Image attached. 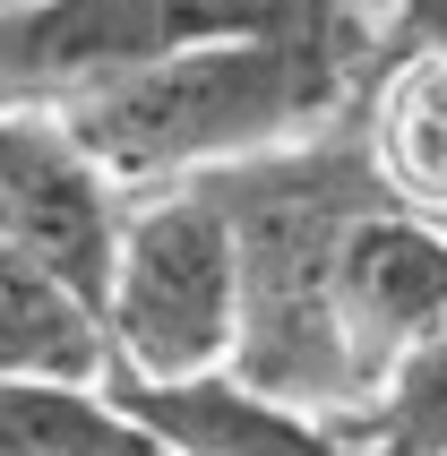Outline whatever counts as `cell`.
I'll return each mask as SVG.
<instances>
[{
	"label": "cell",
	"mask_w": 447,
	"mask_h": 456,
	"mask_svg": "<svg viewBox=\"0 0 447 456\" xmlns=\"http://www.w3.org/2000/svg\"><path fill=\"white\" fill-rule=\"evenodd\" d=\"M353 95L345 26L319 9L232 26L207 44H181L121 86L69 103L61 121L121 190H173V181H215L232 164L284 155L319 138Z\"/></svg>",
	"instance_id": "obj_1"
},
{
	"label": "cell",
	"mask_w": 447,
	"mask_h": 456,
	"mask_svg": "<svg viewBox=\"0 0 447 456\" xmlns=\"http://www.w3.org/2000/svg\"><path fill=\"white\" fill-rule=\"evenodd\" d=\"M103 328H112V370L129 379H199L241 354V232L215 181L129 199Z\"/></svg>",
	"instance_id": "obj_2"
},
{
	"label": "cell",
	"mask_w": 447,
	"mask_h": 456,
	"mask_svg": "<svg viewBox=\"0 0 447 456\" xmlns=\"http://www.w3.org/2000/svg\"><path fill=\"white\" fill-rule=\"evenodd\" d=\"M284 9H310V0H18L0 9V103L69 112L164 52L284 18Z\"/></svg>",
	"instance_id": "obj_3"
},
{
	"label": "cell",
	"mask_w": 447,
	"mask_h": 456,
	"mask_svg": "<svg viewBox=\"0 0 447 456\" xmlns=\"http://www.w3.org/2000/svg\"><path fill=\"white\" fill-rule=\"evenodd\" d=\"M336 345H345L353 396L413 354L430 328H447V216H422L404 199H370L336 241Z\"/></svg>",
	"instance_id": "obj_4"
},
{
	"label": "cell",
	"mask_w": 447,
	"mask_h": 456,
	"mask_svg": "<svg viewBox=\"0 0 447 456\" xmlns=\"http://www.w3.org/2000/svg\"><path fill=\"white\" fill-rule=\"evenodd\" d=\"M121 181L69 138L61 112H9L0 103V241L52 258L103 302L112 284V241H121Z\"/></svg>",
	"instance_id": "obj_5"
},
{
	"label": "cell",
	"mask_w": 447,
	"mask_h": 456,
	"mask_svg": "<svg viewBox=\"0 0 447 456\" xmlns=\"http://www.w3.org/2000/svg\"><path fill=\"white\" fill-rule=\"evenodd\" d=\"M112 396H121L147 439L164 456H353L336 439V413L293 405L258 387L249 370H199V379H129L112 370Z\"/></svg>",
	"instance_id": "obj_6"
},
{
	"label": "cell",
	"mask_w": 447,
	"mask_h": 456,
	"mask_svg": "<svg viewBox=\"0 0 447 456\" xmlns=\"http://www.w3.org/2000/svg\"><path fill=\"white\" fill-rule=\"evenodd\" d=\"M0 379H112L103 302L18 241H0Z\"/></svg>",
	"instance_id": "obj_7"
},
{
	"label": "cell",
	"mask_w": 447,
	"mask_h": 456,
	"mask_svg": "<svg viewBox=\"0 0 447 456\" xmlns=\"http://www.w3.org/2000/svg\"><path fill=\"white\" fill-rule=\"evenodd\" d=\"M362 138H370V164L387 181V199L447 216V35H422L404 61L378 69Z\"/></svg>",
	"instance_id": "obj_8"
},
{
	"label": "cell",
	"mask_w": 447,
	"mask_h": 456,
	"mask_svg": "<svg viewBox=\"0 0 447 456\" xmlns=\"http://www.w3.org/2000/svg\"><path fill=\"white\" fill-rule=\"evenodd\" d=\"M0 456H164L112 379H0Z\"/></svg>",
	"instance_id": "obj_9"
},
{
	"label": "cell",
	"mask_w": 447,
	"mask_h": 456,
	"mask_svg": "<svg viewBox=\"0 0 447 456\" xmlns=\"http://www.w3.org/2000/svg\"><path fill=\"white\" fill-rule=\"evenodd\" d=\"M336 439L353 456H447V328H430L353 405H336Z\"/></svg>",
	"instance_id": "obj_10"
},
{
	"label": "cell",
	"mask_w": 447,
	"mask_h": 456,
	"mask_svg": "<svg viewBox=\"0 0 447 456\" xmlns=\"http://www.w3.org/2000/svg\"><path fill=\"white\" fill-rule=\"evenodd\" d=\"M0 9H18V0H0Z\"/></svg>",
	"instance_id": "obj_11"
}]
</instances>
